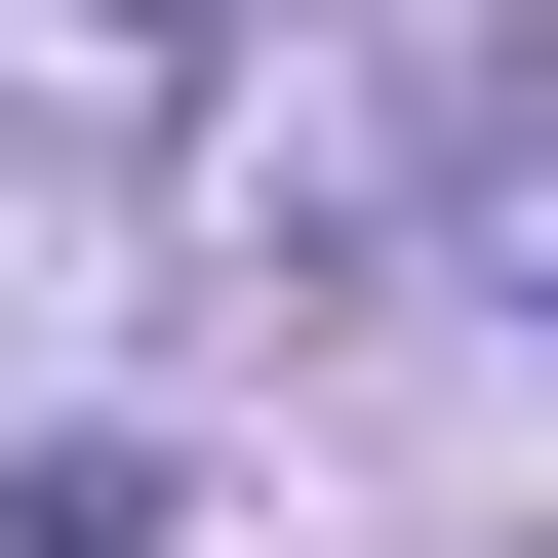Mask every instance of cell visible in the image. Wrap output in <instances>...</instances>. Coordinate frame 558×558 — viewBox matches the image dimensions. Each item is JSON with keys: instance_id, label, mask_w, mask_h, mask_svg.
<instances>
[{"instance_id": "7a4b0ae2", "label": "cell", "mask_w": 558, "mask_h": 558, "mask_svg": "<svg viewBox=\"0 0 558 558\" xmlns=\"http://www.w3.org/2000/svg\"><path fill=\"white\" fill-rule=\"evenodd\" d=\"M240 199H279V279H319V240L399 199V81H240Z\"/></svg>"}, {"instance_id": "6da1fadb", "label": "cell", "mask_w": 558, "mask_h": 558, "mask_svg": "<svg viewBox=\"0 0 558 558\" xmlns=\"http://www.w3.org/2000/svg\"><path fill=\"white\" fill-rule=\"evenodd\" d=\"M0 120H40V160H160L199 120V0H0Z\"/></svg>"}]
</instances>
